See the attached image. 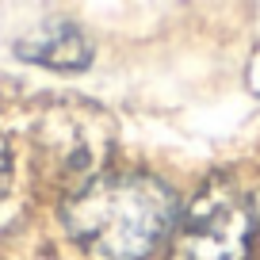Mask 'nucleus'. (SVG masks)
<instances>
[{"instance_id":"f257e3e1","label":"nucleus","mask_w":260,"mask_h":260,"mask_svg":"<svg viewBox=\"0 0 260 260\" xmlns=\"http://www.w3.org/2000/svg\"><path fill=\"white\" fill-rule=\"evenodd\" d=\"M180 199L149 172H100L61 199V222L92 260H149L165 249Z\"/></svg>"},{"instance_id":"f03ea898","label":"nucleus","mask_w":260,"mask_h":260,"mask_svg":"<svg viewBox=\"0 0 260 260\" xmlns=\"http://www.w3.org/2000/svg\"><path fill=\"white\" fill-rule=\"evenodd\" d=\"M115 149V122L104 107L57 100L35 119V169L46 184L73 195L100 172Z\"/></svg>"},{"instance_id":"7ed1b4c3","label":"nucleus","mask_w":260,"mask_h":260,"mask_svg":"<svg viewBox=\"0 0 260 260\" xmlns=\"http://www.w3.org/2000/svg\"><path fill=\"white\" fill-rule=\"evenodd\" d=\"M252 199L234 180L214 176L191 195L169 237V260H249L256 241Z\"/></svg>"},{"instance_id":"20e7f679","label":"nucleus","mask_w":260,"mask_h":260,"mask_svg":"<svg viewBox=\"0 0 260 260\" xmlns=\"http://www.w3.org/2000/svg\"><path fill=\"white\" fill-rule=\"evenodd\" d=\"M16 54L23 57V61H31V65H42V69L81 73V69L92 65L96 46H92V39L77 23L57 19V23H46V27H39L35 35H27V39L16 46Z\"/></svg>"},{"instance_id":"39448f33","label":"nucleus","mask_w":260,"mask_h":260,"mask_svg":"<svg viewBox=\"0 0 260 260\" xmlns=\"http://www.w3.org/2000/svg\"><path fill=\"white\" fill-rule=\"evenodd\" d=\"M8 187H12V146L0 134V199L8 195Z\"/></svg>"},{"instance_id":"423d86ee","label":"nucleus","mask_w":260,"mask_h":260,"mask_svg":"<svg viewBox=\"0 0 260 260\" xmlns=\"http://www.w3.org/2000/svg\"><path fill=\"white\" fill-rule=\"evenodd\" d=\"M252 211H256V230H260V191H256V199H252Z\"/></svg>"}]
</instances>
